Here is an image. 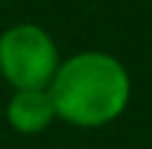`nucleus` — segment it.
<instances>
[{"mask_svg":"<svg viewBox=\"0 0 152 149\" xmlns=\"http://www.w3.org/2000/svg\"><path fill=\"white\" fill-rule=\"evenodd\" d=\"M47 91L58 120L76 129H99L129 108L132 73L105 50H82L61 58Z\"/></svg>","mask_w":152,"mask_h":149,"instance_id":"f257e3e1","label":"nucleus"},{"mask_svg":"<svg viewBox=\"0 0 152 149\" xmlns=\"http://www.w3.org/2000/svg\"><path fill=\"white\" fill-rule=\"evenodd\" d=\"M56 105L47 88L12 91L6 99V123L18 134H41L56 123Z\"/></svg>","mask_w":152,"mask_h":149,"instance_id":"7ed1b4c3","label":"nucleus"},{"mask_svg":"<svg viewBox=\"0 0 152 149\" xmlns=\"http://www.w3.org/2000/svg\"><path fill=\"white\" fill-rule=\"evenodd\" d=\"M58 64V44L41 23L20 20L0 32V76L12 91L50 88Z\"/></svg>","mask_w":152,"mask_h":149,"instance_id":"f03ea898","label":"nucleus"}]
</instances>
